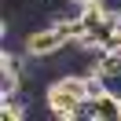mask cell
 I'll list each match as a JSON object with an SVG mask.
<instances>
[{
    "instance_id": "6da1fadb",
    "label": "cell",
    "mask_w": 121,
    "mask_h": 121,
    "mask_svg": "<svg viewBox=\"0 0 121 121\" xmlns=\"http://www.w3.org/2000/svg\"><path fill=\"white\" fill-rule=\"evenodd\" d=\"M88 99V77L81 70H66L44 88V106L59 121H81V103Z\"/></svg>"
},
{
    "instance_id": "7a4b0ae2",
    "label": "cell",
    "mask_w": 121,
    "mask_h": 121,
    "mask_svg": "<svg viewBox=\"0 0 121 121\" xmlns=\"http://www.w3.org/2000/svg\"><path fill=\"white\" fill-rule=\"evenodd\" d=\"M66 44H70V37L62 33V26L48 22V26H40V30H33L30 37H26V55H30V59H52V55H59Z\"/></svg>"
},
{
    "instance_id": "3957f363",
    "label": "cell",
    "mask_w": 121,
    "mask_h": 121,
    "mask_svg": "<svg viewBox=\"0 0 121 121\" xmlns=\"http://www.w3.org/2000/svg\"><path fill=\"white\" fill-rule=\"evenodd\" d=\"M81 121H121V95L117 92H99L81 103Z\"/></svg>"
},
{
    "instance_id": "5b68a950",
    "label": "cell",
    "mask_w": 121,
    "mask_h": 121,
    "mask_svg": "<svg viewBox=\"0 0 121 121\" xmlns=\"http://www.w3.org/2000/svg\"><path fill=\"white\" fill-rule=\"evenodd\" d=\"M66 4H73V8H77V11H81V4H84V0H66Z\"/></svg>"
},
{
    "instance_id": "277c9868",
    "label": "cell",
    "mask_w": 121,
    "mask_h": 121,
    "mask_svg": "<svg viewBox=\"0 0 121 121\" xmlns=\"http://www.w3.org/2000/svg\"><path fill=\"white\" fill-rule=\"evenodd\" d=\"M0 114H4V121H22L26 117V95H22V88L18 92H0Z\"/></svg>"
}]
</instances>
